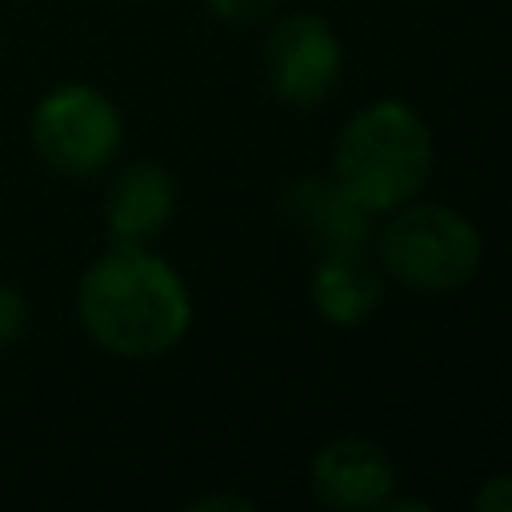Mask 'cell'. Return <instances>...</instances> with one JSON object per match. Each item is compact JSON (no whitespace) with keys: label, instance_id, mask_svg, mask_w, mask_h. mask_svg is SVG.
I'll return each mask as SVG.
<instances>
[{"label":"cell","instance_id":"7a4b0ae2","mask_svg":"<svg viewBox=\"0 0 512 512\" xmlns=\"http://www.w3.org/2000/svg\"><path fill=\"white\" fill-rule=\"evenodd\" d=\"M432 172V132L400 100L364 104L336 136L332 180L368 212H396L416 200Z\"/></svg>","mask_w":512,"mask_h":512},{"label":"cell","instance_id":"30bf717a","mask_svg":"<svg viewBox=\"0 0 512 512\" xmlns=\"http://www.w3.org/2000/svg\"><path fill=\"white\" fill-rule=\"evenodd\" d=\"M28 328V300L16 284H0V348L16 344Z\"/></svg>","mask_w":512,"mask_h":512},{"label":"cell","instance_id":"5b68a950","mask_svg":"<svg viewBox=\"0 0 512 512\" xmlns=\"http://www.w3.org/2000/svg\"><path fill=\"white\" fill-rule=\"evenodd\" d=\"M264 72L284 104L312 108L336 92L344 72V48L324 16L292 12L264 40Z\"/></svg>","mask_w":512,"mask_h":512},{"label":"cell","instance_id":"3957f363","mask_svg":"<svg viewBox=\"0 0 512 512\" xmlns=\"http://www.w3.org/2000/svg\"><path fill=\"white\" fill-rule=\"evenodd\" d=\"M380 268L412 292H452L464 288L484 256L476 224L448 204H400L384 224Z\"/></svg>","mask_w":512,"mask_h":512},{"label":"cell","instance_id":"277c9868","mask_svg":"<svg viewBox=\"0 0 512 512\" xmlns=\"http://www.w3.org/2000/svg\"><path fill=\"white\" fill-rule=\"evenodd\" d=\"M36 156L60 176H96L104 172L124 140L116 104L92 84H56L48 88L28 124Z\"/></svg>","mask_w":512,"mask_h":512},{"label":"cell","instance_id":"8992f818","mask_svg":"<svg viewBox=\"0 0 512 512\" xmlns=\"http://www.w3.org/2000/svg\"><path fill=\"white\" fill-rule=\"evenodd\" d=\"M308 484L320 504L364 512V508H384V500L396 488V468L376 440L336 436L316 448L308 464Z\"/></svg>","mask_w":512,"mask_h":512},{"label":"cell","instance_id":"ba28073f","mask_svg":"<svg viewBox=\"0 0 512 512\" xmlns=\"http://www.w3.org/2000/svg\"><path fill=\"white\" fill-rule=\"evenodd\" d=\"M176 212V180L156 160H132L124 164L104 200V220L112 244H148L164 232V224Z\"/></svg>","mask_w":512,"mask_h":512},{"label":"cell","instance_id":"6da1fadb","mask_svg":"<svg viewBox=\"0 0 512 512\" xmlns=\"http://www.w3.org/2000/svg\"><path fill=\"white\" fill-rule=\"evenodd\" d=\"M76 316L104 352L152 360L184 340L192 300L176 268L148 252V244H112L84 268Z\"/></svg>","mask_w":512,"mask_h":512},{"label":"cell","instance_id":"7c38bea8","mask_svg":"<svg viewBox=\"0 0 512 512\" xmlns=\"http://www.w3.org/2000/svg\"><path fill=\"white\" fill-rule=\"evenodd\" d=\"M472 504L484 508V512H512V476H508V472L488 476L484 488L472 496Z\"/></svg>","mask_w":512,"mask_h":512},{"label":"cell","instance_id":"8fae6325","mask_svg":"<svg viewBox=\"0 0 512 512\" xmlns=\"http://www.w3.org/2000/svg\"><path fill=\"white\" fill-rule=\"evenodd\" d=\"M204 4H208V12L216 20L236 24V28H252L276 8V0H204Z\"/></svg>","mask_w":512,"mask_h":512},{"label":"cell","instance_id":"9c48e42d","mask_svg":"<svg viewBox=\"0 0 512 512\" xmlns=\"http://www.w3.org/2000/svg\"><path fill=\"white\" fill-rule=\"evenodd\" d=\"M308 292H312V308L328 324L356 328L380 308L384 276L380 264H372L364 252H320Z\"/></svg>","mask_w":512,"mask_h":512},{"label":"cell","instance_id":"52a82bcc","mask_svg":"<svg viewBox=\"0 0 512 512\" xmlns=\"http://www.w3.org/2000/svg\"><path fill=\"white\" fill-rule=\"evenodd\" d=\"M284 208L316 252H364L372 240V216L332 176L292 180L284 188Z\"/></svg>","mask_w":512,"mask_h":512},{"label":"cell","instance_id":"4fadbf2b","mask_svg":"<svg viewBox=\"0 0 512 512\" xmlns=\"http://www.w3.org/2000/svg\"><path fill=\"white\" fill-rule=\"evenodd\" d=\"M188 508H192V512H212V508H236V512H252V500L212 492V496H196V500H188Z\"/></svg>","mask_w":512,"mask_h":512}]
</instances>
